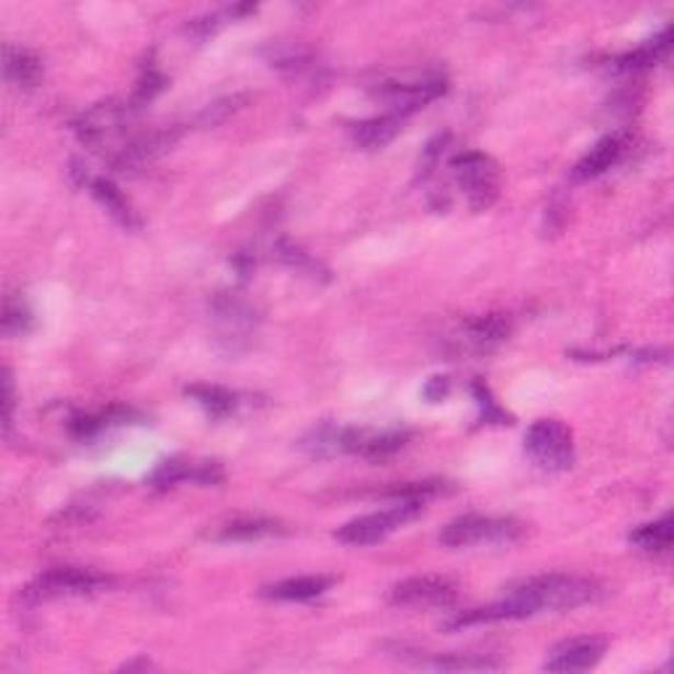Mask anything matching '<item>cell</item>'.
<instances>
[{
  "mask_svg": "<svg viewBox=\"0 0 674 674\" xmlns=\"http://www.w3.org/2000/svg\"><path fill=\"white\" fill-rule=\"evenodd\" d=\"M601 595H604V587L591 578L564 572L540 574V578H529L522 585L512 587V593L506 598L495 601V604L454 614L450 619H445V627L448 630H467V627L493 625V621L529 619L546 612H572V608L595 604Z\"/></svg>",
  "mask_w": 674,
  "mask_h": 674,
  "instance_id": "6da1fadb",
  "label": "cell"
},
{
  "mask_svg": "<svg viewBox=\"0 0 674 674\" xmlns=\"http://www.w3.org/2000/svg\"><path fill=\"white\" fill-rule=\"evenodd\" d=\"M114 580L95 569L82 567H58L43 572L22 591L24 604H43L56 598H80V595H95L108 591Z\"/></svg>",
  "mask_w": 674,
  "mask_h": 674,
  "instance_id": "7a4b0ae2",
  "label": "cell"
},
{
  "mask_svg": "<svg viewBox=\"0 0 674 674\" xmlns=\"http://www.w3.org/2000/svg\"><path fill=\"white\" fill-rule=\"evenodd\" d=\"M525 533L522 522L512 516H482L464 514L448 522L441 533V546L445 548H475V546H509Z\"/></svg>",
  "mask_w": 674,
  "mask_h": 674,
  "instance_id": "3957f363",
  "label": "cell"
},
{
  "mask_svg": "<svg viewBox=\"0 0 674 674\" xmlns=\"http://www.w3.org/2000/svg\"><path fill=\"white\" fill-rule=\"evenodd\" d=\"M450 172H454L456 185L467 195V203L472 212H488L499 201L501 174L499 163L480 150H461L450 159Z\"/></svg>",
  "mask_w": 674,
  "mask_h": 674,
  "instance_id": "277c9868",
  "label": "cell"
},
{
  "mask_svg": "<svg viewBox=\"0 0 674 674\" xmlns=\"http://www.w3.org/2000/svg\"><path fill=\"white\" fill-rule=\"evenodd\" d=\"M424 503L422 501H392V506L382 509V512L375 514H364L356 516V519L345 522L343 527L338 529L335 538L345 546H375V542H382L388 535L396 533L422 516Z\"/></svg>",
  "mask_w": 674,
  "mask_h": 674,
  "instance_id": "5b68a950",
  "label": "cell"
},
{
  "mask_svg": "<svg viewBox=\"0 0 674 674\" xmlns=\"http://www.w3.org/2000/svg\"><path fill=\"white\" fill-rule=\"evenodd\" d=\"M525 450L542 472H567L574 464L572 430L559 419H538L525 435Z\"/></svg>",
  "mask_w": 674,
  "mask_h": 674,
  "instance_id": "8992f818",
  "label": "cell"
},
{
  "mask_svg": "<svg viewBox=\"0 0 674 674\" xmlns=\"http://www.w3.org/2000/svg\"><path fill=\"white\" fill-rule=\"evenodd\" d=\"M445 90H448L445 77L424 75V77H414V80L379 82L375 90V98L388 106V114H398V116H403V119H409L414 111L424 108L427 103L445 95Z\"/></svg>",
  "mask_w": 674,
  "mask_h": 674,
  "instance_id": "52a82bcc",
  "label": "cell"
},
{
  "mask_svg": "<svg viewBox=\"0 0 674 674\" xmlns=\"http://www.w3.org/2000/svg\"><path fill=\"white\" fill-rule=\"evenodd\" d=\"M214 311V322L219 327V343L225 345L230 353L243 351L248 343H251L253 332H256L259 317L256 311H253V306L248 304L245 298L240 296H230V293H225V296H219L214 300L212 306Z\"/></svg>",
  "mask_w": 674,
  "mask_h": 674,
  "instance_id": "ba28073f",
  "label": "cell"
},
{
  "mask_svg": "<svg viewBox=\"0 0 674 674\" xmlns=\"http://www.w3.org/2000/svg\"><path fill=\"white\" fill-rule=\"evenodd\" d=\"M137 114L129 101H103L84 111L80 119L75 122V133L84 146L101 148L106 146L114 135H119L127 127L129 116Z\"/></svg>",
  "mask_w": 674,
  "mask_h": 674,
  "instance_id": "9c48e42d",
  "label": "cell"
},
{
  "mask_svg": "<svg viewBox=\"0 0 674 674\" xmlns=\"http://www.w3.org/2000/svg\"><path fill=\"white\" fill-rule=\"evenodd\" d=\"M459 587L441 574H422L398 582L390 591V601L401 608H448L454 606Z\"/></svg>",
  "mask_w": 674,
  "mask_h": 674,
  "instance_id": "30bf717a",
  "label": "cell"
},
{
  "mask_svg": "<svg viewBox=\"0 0 674 674\" xmlns=\"http://www.w3.org/2000/svg\"><path fill=\"white\" fill-rule=\"evenodd\" d=\"M606 640L595 638V635H585V638H572L564 643L553 646L548 651L542 670L548 672H587L604 659Z\"/></svg>",
  "mask_w": 674,
  "mask_h": 674,
  "instance_id": "8fae6325",
  "label": "cell"
},
{
  "mask_svg": "<svg viewBox=\"0 0 674 674\" xmlns=\"http://www.w3.org/2000/svg\"><path fill=\"white\" fill-rule=\"evenodd\" d=\"M398 659L411 661L416 666H430L437 672H490L501 670L503 661L490 656V653H424L411 651V648H396Z\"/></svg>",
  "mask_w": 674,
  "mask_h": 674,
  "instance_id": "7c38bea8",
  "label": "cell"
},
{
  "mask_svg": "<svg viewBox=\"0 0 674 674\" xmlns=\"http://www.w3.org/2000/svg\"><path fill=\"white\" fill-rule=\"evenodd\" d=\"M182 482H198V485H219L225 482V469L219 467L216 461H201V464H190V461H161L156 467V472L150 475V488L156 490H169L182 485Z\"/></svg>",
  "mask_w": 674,
  "mask_h": 674,
  "instance_id": "4fadbf2b",
  "label": "cell"
},
{
  "mask_svg": "<svg viewBox=\"0 0 674 674\" xmlns=\"http://www.w3.org/2000/svg\"><path fill=\"white\" fill-rule=\"evenodd\" d=\"M509 332H512V322L503 313H482V317H472L461 322L456 343L464 351L490 353L509 338Z\"/></svg>",
  "mask_w": 674,
  "mask_h": 674,
  "instance_id": "5bb4252c",
  "label": "cell"
},
{
  "mask_svg": "<svg viewBox=\"0 0 674 674\" xmlns=\"http://www.w3.org/2000/svg\"><path fill=\"white\" fill-rule=\"evenodd\" d=\"M625 150H627V135L612 133V135L601 137V140L595 142V146L578 161V167L572 169V176L580 182L595 180V176L608 172L614 163H619L621 156H625Z\"/></svg>",
  "mask_w": 674,
  "mask_h": 674,
  "instance_id": "9a60e30c",
  "label": "cell"
},
{
  "mask_svg": "<svg viewBox=\"0 0 674 674\" xmlns=\"http://www.w3.org/2000/svg\"><path fill=\"white\" fill-rule=\"evenodd\" d=\"M335 585V578L327 574H304V578H290L274 585L261 587V595L270 601H287V604H304V601H313L324 595Z\"/></svg>",
  "mask_w": 674,
  "mask_h": 674,
  "instance_id": "2e32d148",
  "label": "cell"
},
{
  "mask_svg": "<svg viewBox=\"0 0 674 674\" xmlns=\"http://www.w3.org/2000/svg\"><path fill=\"white\" fill-rule=\"evenodd\" d=\"M672 45V27H664L659 35H653L651 41H646L643 45L630 50V54H621L608 64V69L617 71V75H632V71H643L656 67L659 61H664L666 54H670Z\"/></svg>",
  "mask_w": 674,
  "mask_h": 674,
  "instance_id": "e0dca14e",
  "label": "cell"
},
{
  "mask_svg": "<svg viewBox=\"0 0 674 674\" xmlns=\"http://www.w3.org/2000/svg\"><path fill=\"white\" fill-rule=\"evenodd\" d=\"M403 116L398 114H382V116H372V119L356 122L351 127V137L362 150H382L385 146H390L403 129Z\"/></svg>",
  "mask_w": 674,
  "mask_h": 674,
  "instance_id": "ac0fdd59",
  "label": "cell"
},
{
  "mask_svg": "<svg viewBox=\"0 0 674 674\" xmlns=\"http://www.w3.org/2000/svg\"><path fill=\"white\" fill-rule=\"evenodd\" d=\"M90 193L106 208L116 225H122L124 230H140V216H137L133 203L124 198V193L114 182L106 180V176H95V180H90Z\"/></svg>",
  "mask_w": 674,
  "mask_h": 674,
  "instance_id": "d6986e66",
  "label": "cell"
},
{
  "mask_svg": "<svg viewBox=\"0 0 674 674\" xmlns=\"http://www.w3.org/2000/svg\"><path fill=\"white\" fill-rule=\"evenodd\" d=\"M3 75L5 80L16 88H35L43 77V61L41 56L32 50L22 48V45L5 43L3 45Z\"/></svg>",
  "mask_w": 674,
  "mask_h": 674,
  "instance_id": "ffe728a7",
  "label": "cell"
},
{
  "mask_svg": "<svg viewBox=\"0 0 674 674\" xmlns=\"http://www.w3.org/2000/svg\"><path fill=\"white\" fill-rule=\"evenodd\" d=\"M287 529L283 522L274 519H235L230 525H225L216 535V540L221 542H253V540H266V538H277V535H285Z\"/></svg>",
  "mask_w": 674,
  "mask_h": 674,
  "instance_id": "44dd1931",
  "label": "cell"
},
{
  "mask_svg": "<svg viewBox=\"0 0 674 674\" xmlns=\"http://www.w3.org/2000/svg\"><path fill=\"white\" fill-rule=\"evenodd\" d=\"M630 542L643 553H666L672 548V514L648 522L630 533Z\"/></svg>",
  "mask_w": 674,
  "mask_h": 674,
  "instance_id": "7402d4cb",
  "label": "cell"
},
{
  "mask_svg": "<svg viewBox=\"0 0 674 674\" xmlns=\"http://www.w3.org/2000/svg\"><path fill=\"white\" fill-rule=\"evenodd\" d=\"M187 396H193L214 419L230 416L235 414V409H238V398H235V392L216 388V385H193V388H187Z\"/></svg>",
  "mask_w": 674,
  "mask_h": 674,
  "instance_id": "603a6c76",
  "label": "cell"
},
{
  "mask_svg": "<svg viewBox=\"0 0 674 674\" xmlns=\"http://www.w3.org/2000/svg\"><path fill=\"white\" fill-rule=\"evenodd\" d=\"M472 392H475V398H477V405H480L482 422H488V424H512V416H509L506 411H503V405L495 401L493 396H490V390H488L485 382L475 379Z\"/></svg>",
  "mask_w": 674,
  "mask_h": 674,
  "instance_id": "cb8c5ba5",
  "label": "cell"
},
{
  "mask_svg": "<svg viewBox=\"0 0 674 674\" xmlns=\"http://www.w3.org/2000/svg\"><path fill=\"white\" fill-rule=\"evenodd\" d=\"M30 327H32V311L27 309V306L14 298L5 300V309H3L5 335H24V332H30Z\"/></svg>",
  "mask_w": 674,
  "mask_h": 674,
  "instance_id": "d4e9b609",
  "label": "cell"
},
{
  "mask_svg": "<svg viewBox=\"0 0 674 674\" xmlns=\"http://www.w3.org/2000/svg\"><path fill=\"white\" fill-rule=\"evenodd\" d=\"M248 101L245 95H235V98H225V101L214 103V106H208L203 114L198 116L201 124H206V127H214V124H221L227 119V116L235 114V111L243 108V103Z\"/></svg>",
  "mask_w": 674,
  "mask_h": 674,
  "instance_id": "484cf974",
  "label": "cell"
},
{
  "mask_svg": "<svg viewBox=\"0 0 674 674\" xmlns=\"http://www.w3.org/2000/svg\"><path fill=\"white\" fill-rule=\"evenodd\" d=\"M277 259L285 261L287 266H296V270H300V272H317L319 270V264L309 256V253H304L298 245H290V243L277 245Z\"/></svg>",
  "mask_w": 674,
  "mask_h": 674,
  "instance_id": "4316f807",
  "label": "cell"
},
{
  "mask_svg": "<svg viewBox=\"0 0 674 674\" xmlns=\"http://www.w3.org/2000/svg\"><path fill=\"white\" fill-rule=\"evenodd\" d=\"M448 140H450L448 135H437L427 142V148H424V153H422V161H419V176H422V180L437 167V163H441V156L445 153Z\"/></svg>",
  "mask_w": 674,
  "mask_h": 674,
  "instance_id": "83f0119b",
  "label": "cell"
},
{
  "mask_svg": "<svg viewBox=\"0 0 674 674\" xmlns=\"http://www.w3.org/2000/svg\"><path fill=\"white\" fill-rule=\"evenodd\" d=\"M3 427L5 432L11 430V422H14V382H11V372L5 369L3 375Z\"/></svg>",
  "mask_w": 674,
  "mask_h": 674,
  "instance_id": "f1b7e54d",
  "label": "cell"
},
{
  "mask_svg": "<svg viewBox=\"0 0 674 674\" xmlns=\"http://www.w3.org/2000/svg\"><path fill=\"white\" fill-rule=\"evenodd\" d=\"M450 390V379L448 377H432L427 379V385H424V398H427L430 403H441L445 396H448Z\"/></svg>",
  "mask_w": 674,
  "mask_h": 674,
  "instance_id": "f546056e",
  "label": "cell"
}]
</instances>
